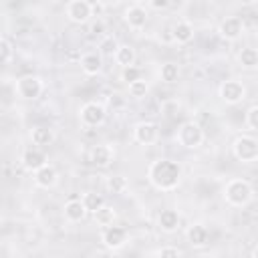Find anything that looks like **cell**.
Segmentation results:
<instances>
[{
  "mask_svg": "<svg viewBox=\"0 0 258 258\" xmlns=\"http://www.w3.org/2000/svg\"><path fill=\"white\" fill-rule=\"evenodd\" d=\"M147 181L157 191H173L181 181V165L167 157L155 159L147 167Z\"/></svg>",
  "mask_w": 258,
  "mask_h": 258,
  "instance_id": "obj_1",
  "label": "cell"
},
{
  "mask_svg": "<svg viewBox=\"0 0 258 258\" xmlns=\"http://www.w3.org/2000/svg\"><path fill=\"white\" fill-rule=\"evenodd\" d=\"M254 198V187L242 177H234L224 185V200L232 208H246Z\"/></svg>",
  "mask_w": 258,
  "mask_h": 258,
  "instance_id": "obj_2",
  "label": "cell"
},
{
  "mask_svg": "<svg viewBox=\"0 0 258 258\" xmlns=\"http://www.w3.org/2000/svg\"><path fill=\"white\" fill-rule=\"evenodd\" d=\"M175 139L181 147L185 149H198L202 143H204V129L200 123L196 121H183L179 127H177V133H175Z\"/></svg>",
  "mask_w": 258,
  "mask_h": 258,
  "instance_id": "obj_3",
  "label": "cell"
},
{
  "mask_svg": "<svg viewBox=\"0 0 258 258\" xmlns=\"http://www.w3.org/2000/svg\"><path fill=\"white\" fill-rule=\"evenodd\" d=\"M232 153L242 163H254L258 159V139L254 135H238L232 143Z\"/></svg>",
  "mask_w": 258,
  "mask_h": 258,
  "instance_id": "obj_4",
  "label": "cell"
},
{
  "mask_svg": "<svg viewBox=\"0 0 258 258\" xmlns=\"http://www.w3.org/2000/svg\"><path fill=\"white\" fill-rule=\"evenodd\" d=\"M79 121L83 127H101L105 121H107V109L105 105L97 103V101H89L85 105H81L79 109Z\"/></svg>",
  "mask_w": 258,
  "mask_h": 258,
  "instance_id": "obj_5",
  "label": "cell"
},
{
  "mask_svg": "<svg viewBox=\"0 0 258 258\" xmlns=\"http://www.w3.org/2000/svg\"><path fill=\"white\" fill-rule=\"evenodd\" d=\"M14 89H16V95L20 99H24V101H36L42 95V91H44V83L36 75H24V77L16 79Z\"/></svg>",
  "mask_w": 258,
  "mask_h": 258,
  "instance_id": "obj_6",
  "label": "cell"
},
{
  "mask_svg": "<svg viewBox=\"0 0 258 258\" xmlns=\"http://www.w3.org/2000/svg\"><path fill=\"white\" fill-rule=\"evenodd\" d=\"M127 242H129V232H127L123 226L111 224V226H105L103 232H101V244H103L107 250L117 252V250L125 248Z\"/></svg>",
  "mask_w": 258,
  "mask_h": 258,
  "instance_id": "obj_7",
  "label": "cell"
},
{
  "mask_svg": "<svg viewBox=\"0 0 258 258\" xmlns=\"http://www.w3.org/2000/svg\"><path fill=\"white\" fill-rule=\"evenodd\" d=\"M218 95L226 105H238L246 99V85L238 79H228L220 85Z\"/></svg>",
  "mask_w": 258,
  "mask_h": 258,
  "instance_id": "obj_8",
  "label": "cell"
},
{
  "mask_svg": "<svg viewBox=\"0 0 258 258\" xmlns=\"http://www.w3.org/2000/svg\"><path fill=\"white\" fill-rule=\"evenodd\" d=\"M64 14L75 24H87L93 16V6H91L89 0H69L67 8H64Z\"/></svg>",
  "mask_w": 258,
  "mask_h": 258,
  "instance_id": "obj_9",
  "label": "cell"
},
{
  "mask_svg": "<svg viewBox=\"0 0 258 258\" xmlns=\"http://www.w3.org/2000/svg\"><path fill=\"white\" fill-rule=\"evenodd\" d=\"M133 139L139 145H153L159 139V127L153 121H139L133 127Z\"/></svg>",
  "mask_w": 258,
  "mask_h": 258,
  "instance_id": "obj_10",
  "label": "cell"
},
{
  "mask_svg": "<svg viewBox=\"0 0 258 258\" xmlns=\"http://www.w3.org/2000/svg\"><path fill=\"white\" fill-rule=\"evenodd\" d=\"M242 32H244V22L240 16H228L218 26V34L228 42H236L242 36Z\"/></svg>",
  "mask_w": 258,
  "mask_h": 258,
  "instance_id": "obj_11",
  "label": "cell"
},
{
  "mask_svg": "<svg viewBox=\"0 0 258 258\" xmlns=\"http://www.w3.org/2000/svg\"><path fill=\"white\" fill-rule=\"evenodd\" d=\"M20 163L26 171L34 173L38 167H42L44 163H48V155L42 151V147H28L22 151V157H20Z\"/></svg>",
  "mask_w": 258,
  "mask_h": 258,
  "instance_id": "obj_12",
  "label": "cell"
},
{
  "mask_svg": "<svg viewBox=\"0 0 258 258\" xmlns=\"http://www.w3.org/2000/svg\"><path fill=\"white\" fill-rule=\"evenodd\" d=\"M113 159H115V149L109 143L93 145L89 151V161L97 167H109L113 163Z\"/></svg>",
  "mask_w": 258,
  "mask_h": 258,
  "instance_id": "obj_13",
  "label": "cell"
},
{
  "mask_svg": "<svg viewBox=\"0 0 258 258\" xmlns=\"http://www.w3.org/2000/svg\"><path fill=\"white\" fill-rule=\"evenodd\" d=\"M179 226H181V218H179V212H177V210L165 208V210L159 212V216H157V228H159L161 232L173 234V232L179 230Z\"/></svg>",
  "mask_w": 258,
  "mask_h": 258,
  "instance_id": "obj_14",
  "label": "cell"
},
{
  "mask_svg": "<svg viewBox=\"0 0 258 258\" xmlns=\"http://www.w3.org/2000/svg\"><path fill=\"white\" fill-rule=\"evenodd\" d=\"M87 214H89V212H87V208H85V204H83L81 198H71V200H67L64 206H62V216H64V220L71 222V224L83 222Z\"/></svg>",
  "mask_w": 258,
  "mask_h": 258,
  "instance_id": "obj_15",
  "label": "cell"
},
{
  "mask_svg": "<svg viewBox=\"0 0 258 258\" xmlns=\"http://www.w3.org/2000/svg\"><path fill=\"white\" fill-rule=\"evenodd\" d=\"M147 10L141 6V4H133V6H129L127 10H125V24L131 28V30H141V28H145V24H147Z\"/></svg>",
  "mask_w": 258,
  "mask_h": 258,
  "instance_id": "obj_16",
  "label": "cell"
},
{
  "mask_svg": "<svg viewBox=\"0 0 258 258\" xmlns=\"http://www.w3.org/2000/svg\"><path fill=\"white\" fill-rule=\"evenodd\" d=\"M56 181H58V171H56V167L50 165V163H44L42 167H38V169L34 171V183H36L38 187H42V189L54 187Z\"/></svg>",
  "mask_w": 258,
  "mask_h": 258,
  "instance_id": "obj_17",
  "label": "cell"
},
{
  "mask_svg": "<svg viewBox=\"0 0 258 258\" xmlns=\"http://www.w3.org/2000/svg\"><path fill=\"white\" fill-rule=\"evenodd\" d=\"M79 64H81V71L87 75V77H95V75H99L101 71H103V56L99 54V52H85L83 56H81V60H79Z\"/></svg>",
  "mask_w": 258,
  "mask_h": 258,
  "instance_id": "obj_18",
  "label": "cell"
},
{
  "mask_svg": "<svg viewBox=\"0 0 258 258\" xmlns=\"http://www.w3.org/2000/svg\"><path fill=\"white\" fill-rule=\"evenodd\" d=\"M171 38H173V42H177V44H187V42H191V40H194V26H191V22H187V20H177V22L171 26Z\"/></svg>",
  "mask_w": 258,
  "mask_h": 258,
  "instance_id": "obj_19",
  "label": "cell"
},
{
  "mask_svg": "<svg viewBox=\"0 0 258 258\" xmlns=\"http://www.w3.org/2000/svg\"><path fill=\"white\" fill-rule=\"evenodd\" d=\"M30 141L36 147H46L54 141V131L46 125H36V127L30 129Z\"/></svg>",
  "mask_w": 258,
  "mask_h": 258,
  "instance_id": "obj_20",
  "label": "cell"
},
{
  "mask_svg": "<svg viewBox=\"0 0 258 258\" xmlns=\"http://www.w3.org/2000/svg\"><path fill=\"white\" fill-rule=\"evenodd\" d=\"M210 240V232L204 224H191L189 230H187V242L194 246V248H202L206 246Z\"/></svg>",
  "mask_w": 258,
  "mask_h": 258,
  "instance_id": "obj_21",
  "label": "cell"
},
{
  "mask_svg": "<svg viewBox=\"0 0 258 258\" xmlns=\"http://www.w3.org/2000/svg\"><path fill=\"white\" fill-rule=\"evenodd\" d=\"M135 48L129 46V44H117L115 52H113V58L115 62L123 69V67H129V64H135Z\"/></svg>",
  "mask_w": 258,
  "mask_h": 258,
  "instance_id": "obj_22",
  "label": "cell"
},
{
  "mask_svg": "<svg viewBox=\"0 0 258 258\" xmlns=\"http://www.w3.org/2000/svg\"><path fill=\"white\" fill-rule=\"evenodd\" d=\"M238 62L242 69L246 71H254L258 67V50L254 46H244L240 52H238Z\"/></svg>",
  "mask_w": 258,
  "mask_h": 258,
  "instance_id": "obj_23",
  "label": "cell"
},
{
  "mask_svg": "<svg viewBox=\"0 0 258 258\" xmlns=\"http://www.w3.org/2000/svg\"><path fill=\"white\" fill-rule=\"evenodd\" d=\"M93 218H95V222H97L101 228H105V226H111V224H115L117 212H115V208H113V206H107V204H103L99 210H95V212H93Z\"/></svg>",
  "mask_w": 258,
  "mask_h": 258,
  "instance_id": "obj_24",
  "label": "cell"
},
{
  "mask_svg": "<svg viewBox=\"0 0 258 258\" xmlns=\"http://www.w3.org/2000/svg\"><path fill=\"white\" fill-rule=\"evenodd\" d=\"M105 187H107L109 194H117V196H119V194H125V191L129 189V181H127V177L115 173V175H109V177H107Z\"/></svg>",
  "mask_w": 258,
  "mask_h": 258,
  "instance_id": "obj_25",
  "label": "cell"
},
{
  "mask_svg": "<svg viewBox=\"0 0 258 258\" xmlns=\"http://www.w3.org/2000/svg\"><path fill=\"white\" fill-rule=\"evenodd\" d=\"M159 79L163 81V83H177V79H179V67L175 64V62H163L161 67H159Z\"/></svg>",
  "mask_w": 258,
  "mask_h": 258,
  "instance_id": "obj_26",
  "label": "cell"
},
{
  "mask_svg": "<svg viewBox=\"0 0 258 258\" xmlns=\"http://www.w3.org/2000/svg\"><path fill=\"white\" fill-rule=\"evenodd\" d=\"M81 200H83V204H85V208H87V212H89V214H93L95 210H99V208L105 204L103 196H101V194H97V191H85Z\"/></svg>",
  "mask_w": 258,
  "mask_h": 258,
  "instance_id": "obj_27",
  "label": "cell"
},
{
  "mask_svg": "<svg viewBox=\"0 0 258 258\" xmlns=\"http://www.w3.org/2000/svg\"><path fill=\"white\" fill-rule=\"evenodd\" d=\"M127 91H129V95H131L133 99H143V97L149 93V85H147V81L141 77V79L129 83V85H127Z\"/></svg>",
  "mask_w": 258,
  "mask_h": 258,
  "instance_id": "obj_28",
  "label": "cell"
},
{
  "mask_svg": "<svg viewBox=\"0 0 258 258\" xmlns=\"http://www.w3.org/2000/svg\"><path fill=\"white\" fill-rule=\"evenodd\" d=\"M141 77H143V69H139V67H135V64H129V67H123V69H121V81H123L125 85L133 83V81H137V79H141Z\"/></svg>",
  "mask_w": 258,
  "mask_h": 258,
  "instance_id": "obj_29",
  "label": "cell"
},
{
  "mask_svg": "<svg viewBox=\"0 0 258 258\" xmlns=\"http://www.w3.org/2000/svg\"><path fill=\"white\" fill-rule=\"evenodd\" d=\"M12 58H14V48H12V44H10L6 38L0 36V67H2V64H8Z\"/></svg>",
  "mask_w": 258,
  "mask_h": 258,
  "instance_id": "obj_30",
  "label": "cell"
},
{
  "mask_svg": "<svg viewBox=\"0 0 258 258\" xmlns=\"http://www.w3.org/2000/svg\"><path fill=\"white\" fill-rule=\"evenodd\" d=\"M244 123L250 131H256L258 129V105H250L248 111H246V117H244Z\"/></svg>",
  "mask_w": 258,
  "mask_h": 258,
  "instance_id": "obj_31",
  "label": "cell"
},
{
  "mask_svg": "<svg viewBox=\"0 0 258 258\" xmlns=\"http://www.w3.org/2000/svg\"><path fill=\"white\" fill-rule=\"evenodd\" d=\"M99 48H101V52H99V54H113V52H115V48H117V42H115V38H113V36H105V38L99 42Z\"/></svg>",
  "mask_w": 258,
  "mask_h": 258,
  "instance_id": "obj_32",
  "label": "cell"
},
{
  "mask_svg": "<svg viewBox=\"0 0 258 258\" xmlns=\"http://www.w3.org/2000/svg\"><path fill=\"white\" fill-rule=\"evenodd\" d=\"M155 256H171V258H177V256H183V250H179L177 246H163L159 250L153 252Z\"/></svg>",
  "mask_w": 258,
  "mask_h": 258,
  "instance_id": "obj_33",
  "label": "cell"
},
{
  "mask_svg": "<svg viewBox=\"0 0 258 258\" xmlns=\"http://www.w3.org/2000/svg\"><path fill=\"white\" fill-rule=\"evenodd\" d=\"M169 2H171V0H149V6H151L153 10H157V12H161V10H165V8L169 6Z\"/></svg>",
  "mask_w": 258,
  "mask_h": 258,
  "instance_id": "obj_34",
  "label": "cell"
},
{
  "mask_svg": "<svg viewBox=\"0 0 258 258\" xmlns=\"http://www.w3.org/2000/svg\"><path fill=\"white\" fill-rule=\"evenodd\" d=\"M236 2H240L242 6H250V4H254L256 0H236Z\"/></svg>",
  "mask_w": 258,
  "mask_h": 258,
  "instance_id": "obj_35",
  "label": "cell"
}]
</instances>
